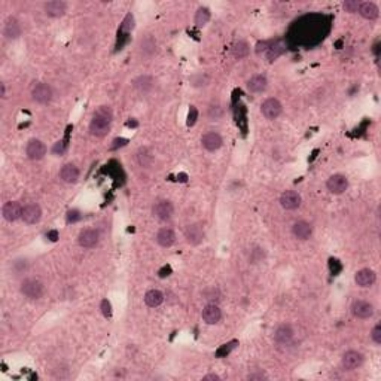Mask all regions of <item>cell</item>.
Wrapping results in <instances>:
<instances>
[{"label": "cell", "instance_id": "cell-42", "mask_svg": "<svg viewBox=\"0 0 381 381\" xmlns=\"http://www.w3.org/2000/svg\"><path fill=\"white\" fill-rule=\"evenodd\" d=\"M48 237H51L52 242H55L57 237H58V234H57V231H51V232H48Z\"/></svg>", "mask_w": 381, "mask_h": 381}, {"label": "cell", "instance_id": "cell-35", "mask_svg": "<svg viewBox=\"0 0 381 381\" xmlns=\"http://www.w3.org/2000/svg\"><path fill=\"white\" fill-rule=\"evenodd\" d=\"M371 338L375 344H381V325H375L371 330Z\"/></svg>", "mask_w": 381, "mask_h": 381}, {"label": "cell", "instance_id": "cell-19", "mask_svg": "<svg viewBox=\"0 0 381 381\" xmlns=\"http://www.w3.org/2000/svg\"><path fill=\"white\" fill-rule=\"evenodd\" d=\"M292 234H294L295 239L305 242L312 237L313 226L307 221H298L292 225Z\"/></svg>", "mask_w": 381, "mask_h": 381}, {"label": "cell", "instance_id": "cell-6", "mask_svg": "<svg viewBox=\"0 0 381 381\" xmlns=\"http://www.w3.org/2000/svg\"><path fill=\"white\" fill-rule=\"evenodd\" d=\"M152 213L159 221H170L173 218L174 207L169 200H159L152 207Z\"/></svg>", "mask_w": 381, "mask_h": 381}, {"label": "cell", "instance_id": "cell-29", "mask_svg": "<svg viewBox=\"0 0 381 381\" xmlns=\"http://www.w3.org/2000/svg\"><path fill=\"white\" fill-rule=\"evenodd\" d=\"M137 161L141 167H151L154 161V155L148 148H140V151L137 152Z\"/></svg>", "mask_w": 381, "mask_h": 381}, {"label": "cell", "instance_id": "cell-33", "mask_svg": "<svg viewBox=\"0 0 381 381\" xmlns=\"http://www.w3.org/2000/svg\"><path fill=\"white\" fill-rule=\"evenodd\" d=\"M359 5H361V2H356V0H346V2H344V5H343V8H344V11H346V12L353 14V12H358Z\"/></svg>", "mask_w": 381, "mask_h": 381}, {"label": "cell", "instance_id": "cell-41", "mask_svg": "<svg viewBox=\"0 0 381 381\" xmlns=\"http://www.w3.org/2000/svg\"><path fill=\"white\" fill-rule=\"evenodd\" d=\"M0 96H2V99H6V87H5V84H0Z\"/></svg>", "mask_w": 381, "mask_h": 381}, {"label": "cell", "instance_id": "cell-21", "mask_svg": "<svg viewBox=\"0 0 381 381\" xmlns=\"http://www.w3.org/2000/svg\"><path fill=\"white\" fill-rule=\"evenodd\" d=\"M201 143H203V148H204V149H207L210 152H215V151H218V149L222 146L224 140H222V137H221L218 133L210 131V133H206V134L201 137Z\"/></svg>", "mask_w": 381, "mask_h": 381}, {"label": "cell", "instance_id": "cell-7", "mask_svg": "<svg viewBox=\"0 0 381 381\" xmlns=\"http://www.w3.org/2000/svg\"><path fill=\"white\" fill-rule=\"evenodd\" d=\"M362 364H364V356H362V353H359L356 350H348L343 354L341 365L346 371H354V369L361 368Z\"/></svg>", "mask_w": 381, "mask_h": 381}, {"label": "cell", "instance_id": "cell-38", "mask_svg": "<svg viewBox=\"0 0 381 381\" xmlns=\"http://www.w3.org/2000/svg\"><path fill=\"white\" fill-rule=\"evenodd\" d=\"M195 118H197V110H195V107H190L189 121H188V125H194V122H195Z\"/></svg>", "mask_w": 381, "mask_h": 381}, {"label": "cell", "instance_id": "cell-2", "mask_svg": "<svg viewBox=\"0 0 381 381\" xmlns=\"http://www.w3.org/2000/svg\"><path fill=\"white\" fill-rule=\"evenodd\" d=\"M21 294L27 299H40L45 295V286L40 280L37 278H26L21 283Z\"/></svg>", "mask_w": 381, "mask_h": 381}, {"label": "cell", "instance_id": "cell-20", "mask_svg": "<svg viewBox=\"0 0 381 381\" xmlns=\"http://www.w3.org/2000/svg\"><path fill=\"white\" fill-rule=\"evenodd\" d=\"M201 316H203V320L207 323V325H216L221 319H222V312H221V308L216 305V304H207L204 308H203V313H201Z\"/></svg>", "mask_w": 381, "mask_h": 381}, {"label": "cell", "instance_id": "cell-3", "mask_svg": "<svg viewBox=\"0 0 381 381\" xmlns=\"http://www.w3.org/2000/svg\"><path fill=\"white\" fill-rule=\"evenodd\" d=\"M260 112H262V115H264L267 120L273 121V120H277L278 116L281 115L283 106H281V103L278 102L277 99L270 97V99H267V100L262 103V106H260Z\"/></svg>", "mask_w": 381, "mask_h": 381}, {"label": "cell", "instance_id": "cell-17", "mask_svg": "<svg viewBox=\"0 0 381 381\" xmlns=\"http://www.w3.org/2000/svg\"><path fill=\"white\" fill-rule=\"evenodd\" d=\"M67 12V3L61 0H52L45 3V14L51 18L63 17Z\"/></svg>", "mask_w": 381, "mask_h": 381}, {"label": "cell", "instance_id": "cell-36", "mask_svg": "<svg viewBox=\"0 0 381 381\" xmlns=\"http://www.w3.org/2000/svg\"><path fill=\"white\" fill-rule=\"evenodd\" d=\"M100 308H102V313H103L106 317H112V305H110V302L107 299L102 301Z\"/></svg>", "mask_w": 381, "mask_h": 381}, {"label": "cell", "instance_id": "cell-30", "mask_svg": "<svg viewBox=\"0 0 381 381\" xmlns=\"http://www.w3.org/2000/svg\"><path fill=\"white\" fill-rule=\"evenodd\" d=\"M208 19H210V11H208L207 8H200L197 11V14H195V18H194V21H195V24L198 27L206 26L208 22Z\"/></svg>", "mask_w": 381, "mask_h": 381}, {"label": "cell", "instance_id": "cell-1", "mask_svg": "<svg viewBox=\"0 0 381 381\" xmlns=\"http://www.w3.org/2000/svg\"><path fill=\"white\" fill-rule=\"evenodd\" d=\"M113 120V112L109 106H99L94 110L92 120L89 122V131L96 137H104L110 131V124Z\"/></svg>", "mask_w": 381, "mask_h": 381}, {"label": "cell", "instance_id": "cell-25", "mask_svg": "<svg viewBox=\"0 0 381 381\" xmlns=\"http://www.w3.org/2000/svg\"><path fill=\"white\" fill-rule=\"evenodd\" d=\"M60 179L66 183H75L79 179V170L73 164H66L60 170Z\"/></svg>", "mask_w": 381, "mask_h": 381}, {"label": "cell", "instance_id": "cell-16", "mask_svg": "<svg viewBox=\"0 0 381 381\" xmlns=\"http://www.w3.org/2000/svg\"><path fill=\"white\" fill-rule=\"evenodd\" d=\"M22 33V29H21V24L18 21L17 18L9 17L6 21H5V26H3V36L9 40H14V39H18Z\"/></svg>", "mask_w": 381, "mask_h": 381}, {"label": "cell", "instance_id": "cell-37", "mask_svg": "<svg viewBox=\"0 0 381 381\" xmlns=\"http://www.w3.org/2000/svg\"><path fill=\"white\" fill-rule=\"evenodd\" d=\"M237 344H239L237 341H232V343H229V344H225V346L222 347L221 350H218V356H225V354H228L231 350H234V348H235Z\"/></svg>", "mask_w": 381, "mask_h": 381}, {"label": "cell", "instance_id": "cell-40", "mask_svg": "<svg viewBox=\"0 0 381 381\" xmlns=\"http://www.w3.org/2000/svg\"><path fill=\"white\" fill-rule=\"evenodd\" d=\"M204 381H219L221 380V377L219 375H216V374H208V375H206L204 378H203Z\"/></svg>", "mask_w": 381, "mask_h": 381}, {"label": "cell", "instance_id": "cell-4", "mask_svg": "<svg viewBox=\"0 0 381 381\" xmlns=\"http://www.w3.org/2000/svg\"><path fill=\"white\" fill-rule=\"evenodd\" d=\"M204 237H206L204 226L201 225L200 222L190 224V225L186 226V229H185V239H186V242L189 243L190 246H198V244H201V243L204 242Z\"/></svg>", "mask_w": 381, "mask_h": 381}, {"label": "cell", "instance_id": "cell-11", "mask_svg": "<svg viewBox=\"0 0 381 381\" xmlns=\"http://www.w3.org/2000/svg\"><path fill=\"white\" fill-rule=\"evenodd\" d=\"M302 203L301 195L296 190H284L280 197V206L284 210H296Z\"/></svg>", "mask_w": 381, "mask_h": 381}, {"label": "cell", "instance_id": "cell-34", "mask_svg": "<svg viewBox=\"0 0 381 381\" xmlns=\"http://www.w3.org/2000/svg\"><path fill=\"white\" fill-rule=\"evenodd\" d=\"M281 51H283V48H281V46H271V48H268V52H267L268 60H270V61L276 60L278 55L281 54Z\"/></svg>", "mask_w": 381, "mask_h": 381}, {"label": "cell", "instance_id": "cell-15", "mask_svg": "<svg viewBox=\"0 0 381 381\" xmlns=\"http://www.w3.org/2000/svg\"><path fill=\"white\" fill-rule=\"evenodd\" d=\"M294 328L289 323H281L274 330V341L277 344H289L294 338Z\"/></svg>", "mask_w": 381, "mask_h": 381}, {"label": "cell", "instance_id": "cell-28", "mask_svg": "<svg viewBox=\"0 0 381 381\" xmlns=\"http://www.w3.org/2000/svg\"><path fill=\"white\" fill-rule=\"evenodd\" d=\"M249 52H250V46H249V43L244 42V40L235 42L234 46H232V55H234L235 58H239V60L246 58V57L249 55Z\"/></svg>", "mask_w": 381, "mask_h": 381}, {"label": "cell", "instance_id": "cell-27", "mask_svg": "<svg viewBox=\"0 0 381 381\" xmlns=\"http://www.w3.org/2000/svg\"><path fill=\"white\" fill-rule=\"evenodd\" d=\"M133 85L139 92H149L154 87V79L148 75H141L137 79H134Z\"/></svg>", "mask_w": 381, "mask_h": 381}, {"label": "cell", "instance_id": "cell-14", "mask_svg": "<svg viewBox=\"0 0 381 381\" xmlns=\"http://www.w3.org/2000/svg\"><path fill=\"white\" fill-rule=\"evenodd\" d=\"M2 215L5 218V221L15 222L22 216V207L19 206V203H17V201H8L2 207Z\"/></svg>", "mask_w": 381, "mask_h": 381}, {"label": "cell", "instance_id": "cell-12", "mask_svg": "<svg viewBox=\"0 0 381 381\" xmlns=\"http://www.w3.org/2000/svg\"><path fill=\"white\" fill-rule=\"evenodd\" d=\"M32 97L35 100L36 103L39 104H46L51 102L52 99V89L48 84H43V82H39L36 84L33 91H32Z\"/></svg>", "mask_w": 381, "mask_h": 381}, {"label": "cell", "instance_id": "cell-8", "mask_svg": "<svg viewBox=\"0 0 381 381\" xmlns=\"http://www.w3.org/2000/svg\"><path fill=\"white\" fill-rule=\"evenodd\" d=\"M42 218V208L36 203H29L22 207V216L21 219L24 221V224L27 225H35L40 221Z\"/></svg>", "mask_w": 381, "mask_h": 381}, {"label": "cell", "instance_id": "cell-9", "mask_svg": "<svg viewBox=\"0 0 381 381\" xmlns=\"http://www.w3.org/2000/svg\"><path fill=\"white\" fill-rule=\"evenodd\" d=\"M99 240H100V235L96 229L92 228H85L79 232L78 235V243L81 247L84 249H92L99 244Z\"/></svg>", "mask_w": 381, "mask_h": 381}, {"label": "cell", "instance_id": "cell-24", "mask_svg": "<svg viewBox=\"0 0 381 381\" xmlns=\"http://www.w3.org/2000/svg\"><path fill=\"white\" fill-rule=\"evenodd\" d=\"M267 84H268V81L264 75H255L247 81V89L253 94H259V92L265 91Z\"/></svg>", "mask_w": 381, "mask_h": 381}, {"label": "cell", "instance_id": "cell-5", "mask_svg": "<svg viewBox=\"0 0 381 381\" xmlns=\"http://www.w3.org/2000/svg\"><path fill=\"white\" fill-rule=\"evenodd\" d=\"M46 152H48L46 145H45L42 140H29V143H27V146H26V155H27V158L33 159V161H39V159L45 158Z\"/></svg>", "mask_w": 381, "mask_h": 381}, {"label": "cell", "instance_id": "cell-31", "mask_svg": "<svg viewBox=\"0 0 381 381\" xmlns=\"http://www.w3.org/2000/svg\"><path fill=\"white\" fill-rule=\"evenodd\" d=\"M134 29V17H133V14H127V17L124 18V21H122L121 24V30L122 32H131Z\"/></svg>", "mask_w": 381, "mask_h": 381}, {"label": "cell", "instance_id": "cell-18", "mask_svg": "<svg viewBox=\"0 0 381 381\" xmlns=\"http://www.w3.org/2000/svg\"><path fill=\"white\" fill-rule=\"evenodd\" d=\"M375 280H377V274L371 268H362L354 276L356 284L361 286V288H369V286H372L375 283Z\"/></svg>", "mask_w": 381, "mask_h": 381}, {"label": "cell", "instance_id": "cell-10", "mask_svg": "<svg viewBox=\"0 0 381 381\" xmlns=\"http://www.w3.org/2000/svg\"><path fill=\"white\" fill-rule=\"evenodd\" d=\"M326 186L330 194H335V195L344 194L348 188V179L344 174H334L328 179Z\"/></svg>", "mask_w": 381, "mask_h": 381}, {"label": "cell", "instance_id": "cell-22", "mask_svg": "<svg viewBox=\"0 0 381 381\" xmlns=\"http://www.w3.org/2000/svg\"><path fill=\"white\" fill-rule=\"evenodd\" d=\"M358 11H359L361 17L368 19V21H374V19H377V18L380 17V9H378V6L374 2H364V3H361Z\"/></svg>", "mask_w": 381, "mask_h": 381}, {"label": "cell", "instance_id": "cell-39", "mask_svg": "<svg viewBox=\"0 0 381 381\" xmlns=\"http://www.w3.org/2000/svg\"><path fill=\"white\" fill-rule=\"evenodd\" d=\"M247 378H249V380H262V378H267V375L259 372V374H250Z\"/></svg>", "mask_w": 381, "mask_h": 381}, {"label": "cell", "instance_id": "cell-13", "mask_svg": "<svg viewBox=\"0 0 381 381\" xmlns=\"http://www.w3.org/2000/svg\"><path fill=\"white\" fill-rule=\"evenodd\" d=\"M351 313L358 319H369V317L374 316V305L371 302H368V301L358 299L351 305Z\"/></svg>", "mask_w": 381, "mask_h": 381}, {"label": "cell", "instance_id": "cell-23", "mask_svg": "<svg viewBox=\"0 0 381 381\" xmlns=\"http://www.w3.org/2000/svg\"><path fill=\"white\" fill-rule=\"evenodd\" d=\"M176 242V234L172 228H161L156 234V243L161 247H170Z\"/></svg>", "mask_w": 381, "mask_h": 381}, {"label": "cell", "instance_id": "cell-32", "mask_svg": "<svg viewBox=\"0 0 381 381\" xmlns=\"http://www.w3.org/2000/svg\"><path fill=\"white\" fill-rule=\"evenodd\" d=\"M190 82H192L194 87H206L208 84V76L207 75H203V73L195 75V76L190 79Z\"/></svg>", "mask_w": 381, "mask_h": 381}, {"label": "cell", "instance_id": "cell-26", "mask_svg": "<svg viewBox=\"0 0 381 381\" xmlns=\"http://www.w3.org/2000/svg\"><path fill=\"white\" fill-rule=\"evenodd\" d=\"M164 302V294L158 289H151L145 294V304L149 308H156Z\"/></svg>", "mask_w": 381, "mask_h": 381}]
</instances>
